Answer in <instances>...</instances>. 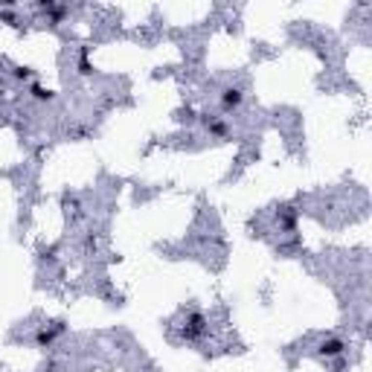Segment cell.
I'll use <instances>...</instances> for the list:
<instances>
[{
	"label": "cell",
	"mask_w": 372,
	"mask_h": 372,
	"mask_svg": "<svg viewBox=\"0 0 372 372\" xmlns=\"http://www.w3.org/2000/svg\"><path fill=\"white\" fill-rule=\"evenodd\" d=\"M207 331V320H204V314H198V311H192L189 317H186V326H184V337L186 340H198L201 334Z\"/></svg>",
	"instance_id": "obj_1"
},
{
	"label": "cell",
	"mask_w": 372,
	"mask_h": 372,
	"mask_svg": "<svg viewBox=\"0 0 372 372\" xmlns=\"http://www.w3.org/2000/svg\"><path fill=\"white\" fill-rule=\"evenodd\" d=\"M239 105H242V90L239 87L224 90V108H239Z\"/></svg>",
	"instance_id": "obj_2"
},
{
	"label": "cell",
	"mask_w": 372,
	"mask_h": 372,
	"mask_svg": "<svg viewBox=\"0 0 372 372\" xmlns=\"http://www.w3.org/2000/svg\"><path fill=\"white\" fill-rule=\"evenodd\" d=\"M320 352H323V355H340V352H343V343H340V340H329V343L320 346Z\"/></svg>",
	"instance_id": "obj_3"
}]
</instances>
